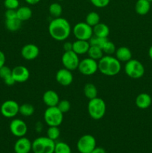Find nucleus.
<instances>
[{"label": "nucleus", "instance_id": "f257e3e1", "mask_svg": "<svg viewBox=\"0 0 152 153\" xmlns=\"http://www.w3.org/2000/svg\"><path fill=\"white\" fill-rule=\"evenodd\" d=\"M72 32L69 22L63 17L54 18L49 25V33L51 37L58 41L66 40Z\"/></svg>", "mask_w": 152, "mask_h": 153}, {"label": "nucleus", "instance_id": "f03ea898", "mask_svg": "<svg viewBox=\"0 0 152 153\" xmlns=\"http://www.w3.org/2000/svg\"><path fill=\"white\" fill-rule=\"evenodd\" d=\"M100 73L107 76H114L120 73L122 70L121 62L112 55H104L98 62Z\"/></svg>", "mask_w": 152, "mask_h": 153}, {"label": "nucleus", "instance_id": "7ed1b4c3", "mask_svg": "<svg viewBox=\"0 0 152 153\" xmlns=\"http://www.w3.org/2000/svg\"><path fill=\"white\" fill-rule=\"evenodd\" d=\"M88 114L92 119L95 120H99L102 119L106 114L107 105L101 98L98 97L89 100L87 105Z\"/></svg>", "mask_w": 152, "mask_h": 153}, {"label": "nucleus", "instance_id": "20e7f679", "mask_svg": "<svg viewBox=\"0 0 152 153\" xmlns=\"http://www.w3.org/2000/svg\"><path fill=\"white\" fill-rule=\"evenodd\" d=\"M55 141L46 137H39L32 142L34 153H54Z\"/></svg>", "mask_w": 152, "mask_h": 153}, {"label": "nucleus", "instance_id": "39448f33", "mask_svg": "<svg viewBox=\"0 0 152 153\" xmlns=\"http://www.w3.org/2000/svg\"><path fill=\"white\" fill-rule=\"evenodd\" d=\"M43 118L49 126H60L63 120V114L57 106L47 107L45 110Z\"/></svg>", "mask_w": 152, "mask_h": 153}, {"label": "nucleus", "instance_id": "423d86ee", "mask_svg": "<svg viewBox=\"0 0 152 153\" xmlns=\"http://www.w3.org/2000/svg\"><path fill=\"white\" fill-rule=\"evenodd\" d=\"M125 72L128 77L138 79L144 76L145 67L138 60L131 59L125 64Z\"/></svg>", "mask_w": 152, "mask_h": 153}, {"label": "nucleus", "instance_id": "0eeeda50", "mask_svg": "<svg viewBox=\"0 0 152 153\" xmlns=\"http://www.w3.org/2000/svg\"><path fill=\"white\" fill-rule=\"evenodd\" d=\"M75 37L77 40H89L93 36L92 27L86 22H79L72 29Z\"/></svg>", "mask_w": 152, "mask_h": 153}, {"label": "nucleus", "instance_id": "6e6552de", "mask_svg": "<svg viewBox=\"0 0 152 153\" xmlns=\"http://www.w3.org/2000/svg\"><path fill=\"white\" fill-rule=\"evenodd\" d=\"M96 147V140L92 134H84L77 140V148L79 153H90Z\"/></svg>", "mask_w": 152, "mask_h": 153}, {"label": "nucleus", "instance_id": "1a4fd4ad", "mask_svg": "<svg viewBox=\"0 0 152 153\" xmlns=\"http://www.w3.org/2000/svg\"><path fill=\"white\" fill-rule=\"evenodd\" d=\"M77 70L83 76H92L98 70V62L90 58H83L80 61Z\"/></svg>", "mask_w": 152, "mask_h": 153}, {"label": "nucleus", "instance_id": "9d476101", "mask_svg": "<svg viewBox=\"0 0 152 153\" xmlns=\"http://www.w3.org/2000/svg\"><path fill=\"white\" fill-rule=\"evenodd\" d=\"M61 62L64 68L69 70H75L77 69L80 63L78 55L73 51H69V52H64L61 57Z\"/></svg>", "mask_w": 152, "mask_h": 153}, {"label": "nucleus", "instance_id": "9b49d317", "mask_svg": "<svg viewBox=\"0 0 152 153\" xmlns=\"http://www.w3.org/2000/svg\"><path fill=\"white\" fill-rule=\"evenodd\" d=\"M19 105L16 101L8 100L4 101L0 107L1 115L6 118H13L19 114Z\"/></svg>", "mask_w": 152, "mask_h": 153}, {"label": "nucleus", "instance_id": "f8f14e48", "mask_svg": "<svg viewBox=\"0 0 152 153\" xmlns=\"http://www.w3.org/2000/svg\"><path fill=\"white\" fill-rule=\"evenodd\" d=\"M10 131L16 137H24L28 132V126L26 123L21 119H13L9 125Z\"/></svg>", "mask_w": 152, "mask_h": 153}, {"label": "nucleus", "instance_id": "ddd939ff", "mask_svg": "<svg viewBox=\"0 0 152 153\" xmlns=\"http://www.w3.org/2000/svg\"><path fill=\"white\" fill-rule=\"evenodd\" d=\"M40 49L33 43H28L22 46L21 49V55L26 61H33L39 56Z\"/></svg>", "mask_w": 152, "mask_h": 153}, {"label": "nucleus", "instance_id": "4468645a", "mask_svg": "<svg viewBox=\"0 0 152 153\" xmlns=\"http://www.w3.org/2000/svg\"><path fill=\"white\" fill-rule=\"evenodd\" d=\"M12 76L16 83H24L29 79L30 72L25 66L19 65L12 69Z\"/></svg>", "mask_w": 152, "mask_h": 153}, {"label": "nucleus", "instance_id": "2eb2a0df", "mask_svg": "<svg viewBox=\"0 0 152 153\" xmlns=\"http://www.w3.org/2000/svg\"><path fill=\"white\" fill-rule=\"evenodd\" d=\"M56 82L62 86H69L73 82V75L71 70L66 68L60 69L55 75Z\"/></svg>", "mask_w": 152, "mask_h": 153}, {"label": "nucleus", "instance_id": "dca6fc26", "mask_svg": "<svg viewBox=\"0 0 152 153\" xmlns=\"http://www.w3.org/2000/svg\"><path fill=\"white\" fill-rule=\"evenodd\" d=\"M13 150L15 153H29L32 151V142L25 136L19 137L15 142Z\"/></svg>", "mask_w": 152, "mask_h": 153}, {"label": "nucleus", "instance_id": "f3484780", "mask_svg": "<svg viewBox=\"0 0 152 153\" xmlns=\"http://www.w3.org/2000/svg\"><path fill=\"white\" fill-rule=\"evenodd\" d=\"M43 101L47 107H54L58 105L60 98L56 91L49 90L43 94Z\"/></svg>", "mask_w": 152, "mask_h": 153}, {"label": "nucleus", "instance_id": "a211bd4d", "mask_svg": "<svg viewBox=\"0 0 152 153\" xmlns=\"http://www.w3.org/2000/svg\"><path fill=\"white\" fill-rule=\"evenodd\" d=\"M152 103L151 97L148 94L142 93L137 97L135 104L139 109H147L151 106Z\"/></svg>", "mask_w": 152, "mask_h": 153}, {"label": "nucleus", "instance_id": "6ab92c4d", "mask_svg": "<svg viewBox=\"0 0 152 153\" xmlns=\"http://www.w3.org/2000/svg\"><path fill=\"white\" fill-rule=\"evenodd\" d=\"M89 46H90V44L89 43V40H77L73 42L72 51L78 55H84L87 53Z\"/></svg>", "mask_w": 152, "mask_h": 153}, {"label": "nucleus", "instance_id": "aec40b11", "mask_svg": "<svg viewBox=\"0 0 152 153\" xmlns=\"http://www.w3.org/2000/svg\"><path fill=\"white\" fill-rule=\"evenodd\" d=\"M0 79H2L7 86H12L16 83L12 76V70L5 65L0 68Z\"/></svg>", "mask_w": 152, "mask_h": 153}, {"label": "nucleus", "instance_id": "412c9836", "mask_svg": "<svg viewBox=\"0 0 152 153\" xmlns=\"http://www.w3.org/2000/svg\"><path fill=\"white\" fill-rule=\"evenodd\" d=\"M116 58L119 60L120 62H125L132 59V52L129 48L126 46H120L118 49H116Z\"/></svg>", "mask_w": 152, "mask_h": 153}, {"label": "nucleus", "instance_id": "4be33fe9", "mask_svg": "<svg viewBox=\"0 0 152 153\" xmlns=\"http://www.w3.org/2000/svg\"><path fill=\"white\" fill-rule=\"evenodd\" d=\"M151 10V1L148 0H137L135 4V11L137 14L144 16Z\"/></svg>", "mask_w": 152, "mask_h": 153}, {"label": "nucleus", "instance_id": "5701e85b", "mask_svg": "<svg viewBox=\"0 0 152 153\" xmlns=\"http://www.w3.org/2000/svg\"><path fill=\"white\" fill-rule=\"evenodd\" d=\"M92 29H93V35L96 37L107 38L110 34V28L108 25L103 22H99L96 25L92 27Z\"/></svg>", "mask_w": 152, "mask_h": 153}, {"label": "nucleus", "instance_id": "b1692460", "mask_svg": "<svg viewBox=\"0 0 152 153\" xmlns=\"http://www.w3.org/2000/svg\"><path fill=\"white\" fill-rule=\"evenodd\" d=\"M16 16L22 22L28 20L32 16V10L28 6L19 7L16 9Z\"/></svg>", "mask_w": 152, "mask_h": 153}, {"label": "nucleus", "instance_id": "393cba45", "mask_svg": "<svg viewBox=\"0 0 152 153\" xmlns=\"http://www.w3.org/2000/svg\"><path fill=\"white\" fill-rule=\"evenodd\" d=\"M83 94L88 100H92L98 96V90L95 85L92 83H87L84 85L83 88Z\"/></svg>", "mask_w": 152, "mask_h": 153}, {"label": "nucleus", "instance_id": "a878e982", "mask_svg": "<svg viewBox=\"0 0 152 153\" xmlns=\"http://www.w3.org/2000/svg\"><path fill=\"white\" fill-rule=\"evenodd\" d=\"M89 58H92L95 61H98L104 56V52L102 49L100 47L96 46H90L89 48V50L87 52Z\"/></svg>", "mask_w": 152, "mask_h": 153}, {"label": "nucleus", "instance_id": "bb28decb", "mask_svg": "<svg viewBox=\"0 0 152 153\" xmlns=\"http://www.w3.org/2000/svg\"><path fill=\"white\" fill-rule=\"evenodd\" d=\"M4 24H5L6 28L8 31L14 32V31L20 29L21 26H22V21H20L17 18L12 19H5Z\"/></svg>", "mask_w": 152, "mask_h": 153}, {"label": "nucleus", "instance_id": "cd10ccee", "mask_svg": "<svg viewBox=\"0 0 152 153\" xmlns=\"http://www.w3.org/2000/svg\"><path fill=\"white\" fill-rule=\"evenodd\" d=\"M85 22L90 26L94 27L100 22V16L97 12H89L85 18Z\"/></svg>", "mask_w": 152, "mask_h": 153}, {"label": "nucleus", "instance_id": "c85d7f7f", "mask_svg": "<svg viewBox=\"0 0 152 153\" xmlns=\"http://www.w3.org/2000/svg\"><path fill=\"white\" fill-rule=\"evenodd\" d=\"M49 12L54 18L60 17L63 13L62 6L58 2L52 3L49 7Z\"/></svg>", "mask_w": 152, "mask_h": 153}, {"label": "nucleus", "instance_id": "c756f323", "mask_svg": "<svg viewBox=\"0 0 152 153\" xmlns=\"http://www.w3.org/2000/svg\"><path fill=\"white\" fill-rule=\"evenodd\" d=\"M19 113L23 117H31L34 113V106L29 103H24L19 105Z\"/></svg>", "mask_w": 152, "mask_h": 153}, {"label": "nucleus", "instance_id": "7c9ffc66", "mask_svg": "<svg viewBox=\"0 0 152 153\" xmlns=\"http://www.w3.org/2000/svg\"><path fill=\"white\" fill-rule=\"evenodd\" d=\"M104 54L107 55H112L113 54H115L116 50V46H115L114 43L113 42L110 41V40L107 39L105 41V43H104V45L101 47Z\"/></svg>", "mask_w": 152, "mask_h": 153}, {"label": "nucleus", "instance_id": "2f4dec72", "mask_svg": "<svg viewBox=\"0 0 152 153\" xmlns=\"http://www.w3.org/2000/svg\"><path fill=\"white\" fill-rule=\"evenodd\" d=\"M54 153H72V149L66 143L60 141L55 143Z\"/></svg>", "mask_w": 152, "mask_h": 153}, {"label": "nucleus", "instance_id": "473e14b6", "mask_svg": "<svg viewBox=\"0 0 152 153\" xmlns=\"http://www.w3.org/2000/svg\"><path fill=\"white\" fill-rule=\"evenodd\" d=\"M47 137L53 140H56L59 138L61 135V131H60L59 126H49L47 129Z\"/></svg>", "mask_w": 152, "mask_h": 153}, {"label": "nucleus", "instance_id": "72a5a7b5", "mask_svg": "<svg viewBox=\"0 0 152 153\" xmlns=\"http://www.w3.org/2000/svg\"><path fill=\"white\" fill-rule=\"evenodd\" d=\"M57 107L64 114L69 112V111L71 109V103L67 100H60Z\"/></svg>", "mask_w": 152, "mask_h": 153}, {"label": "nucleus", "instance_id": "f704fd0d", "mask_svg": "<svg viewBox=\"0 0 152 153\" xmlns=\"http://www.w3.org/2000/svg\"><path fill=\"white\" fill-rule=\"evenodd\" d=\"M107 40V38L96 37V36L93 35L89 40V44H90V46H98V47H100L101 49V47H102V46L104 45V43H105V41Z\"/></svg>", "mask_w": 152, "mask_h": 153}, {"label": "nucleus", "instance_id": "c9c22d12", "mask_svg": "<svg viewBox=\"0 0 152 153\" xmlns=\"http://www.w3.org/2000/svg\"><path fill=\"white\" fill-rule=\"evenodd\" d=\"M4 6L6 9L16 10L19 7V0H4Z\"/></svg>", "mask_w": 152, "mask_h": 153}, {"label": "nucleus", "instance_id": "e433bc0d", "mask_svg": "<svg viewBox=\"0 0 152 153\" xmlns=\"http://www.w3.org/2000/svg\"><path fill=\"white\" fill-rule=\"evenodd\" d=\"M110 0H90L91 4L98 8L105 7L110 4Z\"/></svg>", "mask_w": 152, "mask_h": 153}, {"label": "nucleus", "instance_id": "4c0bfd02", "mask_svg": "<svg viewBox=\"0 0 152 153\" xmlns=\"http://www.w3.org/2000/svg\"><path fill=\"white\" fill-rule=\"evenodd\" d=\"M4 17H5V19H12L17 18V16H16V10L7 9L5 13H4Z\"/></svg>", "mask_w": 152, "mask_h": 153}, {"label": "nucleus", "instance_id": "58836bf2", "mask_svg": "<svg viewBox=\"0 0 152 153\" xmlns=\"http://www.w3.org/2000/svg\"><path fill=\"white\" fill-rule=\"evenodd\" d=\"M72 47H73V43H71V42H65L63 46V48L64 52H69V51H72Z\"/></svg>", "mask_w": 152, "mask_h": 153}, {"label": "nucleus", "instance_id": "ea45409f", "mask_svg": "<svg viewBox=\"0 0 152 153\" xmlns=\"http://www.w3.org/2000/svg\"><path fill=\"white\" fill-rule=\"evenodd\" d=\"M6 61V58L5 55H4V52L0 50V68L2 67L3 66H4Z\"/></svg>", "mask_w": 152, "mask_h": 153}, {"label": "nucleus", "instance_id": "a19ab883", "mask_svg": "<svg viewBox=\"0 0 152 153\" xmlns=\"http://www.w3.org/2000/svg\"><path fill=\"white\" fill-rule=\"evenodd\" d=\"M90 153H106V150L102 147H95Z\"/></svg>", "mask_w": 152, "mask_h": 153}, {"label": "nucleus", "instance_id": "79ce46f5", "mask_svg": "<svg viewBox=\"0 0 152 153\" xmlns=\"http://www.w3.org/2000/svg\"><path fill=\"white\" fill-rule=\"evenodd\" d=\"M25 2L28 3V4H31V5H34V4H37L40 1V0H25Z\"/></svg>", "mask_w": 152, "mask_h": 153}, {"label": "nucleus", "instance_id": "37998d69", "mask_svg": "<svg viewBox=\"0 0 152 153\" xmlns=\"http://www.w3.org/2000/svg\"><path fill=\"white\" fill-rule=\"evenodd\" d=\"M148 56L152 60V46L148 49Z\"/></svg>", "mask_w": 152, "mask_h": 153}, {"label": "nucleus", "instance_id": "c03bdc74", "mask_svg": "<svg viewBox=\"0 0 152 153\" xmlns=\"http://www.w3.org/2000/svg\"><path fill=\"white\" fill-rule=\"evenodd\" d=\"M57 1H63V0H57Z\"/></svg>", "mask_w": 152, "mask_h": 153}, {"label": "nucleus", "instance_id": "a18cd8bd", "mask_svg": "<svg viewBox=\"0 0 152 153\" xmlns=\"http://www.w3.org/2000/svg\"><path fill=\"white\" fill-rule=\"evenodd\" d=\"M148 1H151H151H152V0H148Z\"/></svg>", "mask_w": 152, "mask_h": 153}]
</instances>
